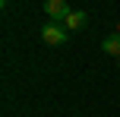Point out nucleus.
Returning a JSON list of instances; mask_svg holds the SVG:
<instances>
[{"label": "nucleus", "mask_w": 120, "mask_h": 117, "mask_svg": "<svg viewBox=\"0 0 120 117\" xmlns=\"http://www.w3.org/2000/svg\"><path fill=\"white\" fill-rule=\"evenodd\" d=\"M66 38H70V32H66L63 22H48L41 29V41L51 44V48H60V44H66Z\"/></svg>", "instance_id": "nucleus-1"}, {"label": "nucleus", "mask_w": 120, "mask_h": 117, "mask_svg": "<svg viewBox=\"0 0 120 117\" xmlns=\"http://www.w3.org/2000/svg\"><path fill=\"white\" fill-rule=\"evenodd\" d=\"M44 13H48L54 22H63L70 16V3L66 0H44Z\"/></svg>", "instance_id": "nucleus-2"}, {"label": "nucleus", "mask_w": 120, "mask_h": 117, "mask_svg": "<svg viewBox=\"0 0 120 117\" xmlns=\"http://www.w3.org/2000/svg\"><path fill=\"white\" fill-rule=\"evenodd\" d=\"M63 25H66V32H79V29L89 25V16H85L82 10H70V16L63 19Z\"/></svg>", "instance_id": "nucleus-3"}, {"label": "nucleus", "mask_w": 120, "mask_h": 117, "mask_svg": "<svg viewBox=\"0 0 120 117\" xmlns=\"http://www.w3.org/2000/svg\"><path fill=\"white\" fill-rule=\"evenodd\" d=\"M104 54H111V57H120V35H111V38H104Z\"/></svg>", "instance_id": "nucleus-4"}, {"label": "nucleus", "mask_w": 120, "mask_h": 117, "mask_svg": "<svg viewBox=\"0 0 120 117\" xmlns=\"http://www.w3.org/2000/svg\"><path fill=\"white\" fill-rule=\"evenodd\" d=\"M117 35H120V22H117Z\"/></svg>", "instance_id": "nucleus-5"}, {"label": "nucleus", "mask_w": 120, "mask_h": 117, "mask_svg": "<svg viewBox=\"0 0 120 117\" xmlns=\"http://www.w3.org/2000/svg\"><path fill=\"white\" fill-rule=\"evenodd\" d=\"M117 63H120V57H117Z\"/></svg>", "instance_id": "nucleus-6"}]
</instances>
